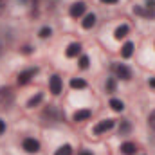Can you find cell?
<instances>
[{"instance_id":"cell-1","label":"cell","mask_w":155,"mask_h":155,"mask_svg":"<svg viewBox=\"0 0 155 155\" xmlns=\"http://www.w3.org/2000/svg\"><path fill=\"white\" fill-rule=\"evenodd\" d=\"M13 99H15V94H13V90L9 88V87H2L0 88V107H11V103H13Z\"/></svg>"},{"instance_id":"cell-2","label":"cell","mask_w":155,"mask_h":155,"mask_svg":"<svg viewBox=\"0 0 155 155\" xmlns=\"http://www.w3.org/2000/svg\"><path fill=\"white\" fill-rule=\"evenodd\" d=\"M114 124H116V121H114V119L99 121V123L94 126V134H105V132H108L110 128H114Z\"/></svg>"},{"instance_id":"cell-3","label":"cell","mask_w":155,"mask_h":155,"mask_svg":"<svg viewBox=\"0 0 155 155\" xmlns=\"http://www.w3.org/2000/svg\"><path fill=\"white\" fill-rule=\"evenodd\" d=\"M114 71H116L117 78H121V79H124V81H128V79L132 78V71H130L126 65H123V63H117L116 67H114Z\"/></svg>"},{"instance_id":"cell-4","label":"cell","mask_w":155,"mask_h":155,"mask_svg":"<svg viewBox=\"0 0 155 155\" xmlns=\"http://www.w3.org/2000/svg\"><path fill=\"white\" fill-rule=\"evenodd\" d=\"M24 150L29 152V153H36V152L40 150V143L36 141V139L27 137V139H24Z\"/></svg>"},{"instance_id":"cell-5","label":"cell","mask_w":155,"mask_h":155,"mask_svg":"<svg viewBox=\"0 0 155 155\" xmlns=\"http://www.w3.org/2000/svg\"><path fill=\"white\" fill-rule=\"evenodd\" d=\"M85 7H87V5H85L83 2H76V4L71 5V11H69V13H71L72 18H79V16L85 13Z\"/></svg>"},{"instance_id":"cell-6","label":"cell","mask_w":155,"mask_h":155,"mask_svg":"<svg viewBox=\"0 0 155 155\" xmlns=\"http://www.w3.org/2000/svg\"><path fill=\"white\" fill-rule=\"evenodd\" d=\"M49 87H51V92H52L54 96H58V94L61 92V78L60 76H52L51 78V81H49Z\"/></svg>"},{"instance_id":"cell-7","label":"cell","mask_w":155,"mask_h":155,"mask_svg":"<svg viewBox=\"0 0 155 155\" xmlns=\"http://www.w3.org/2000/svg\"><path fill=\"white\" fill-rule=\"evenodd\" d=\"M36 74V69H27V71H24V72H20L18 74V83L20 85H25V83H29L31 81V78Z\"/></svg>"},{"instance_id":"cell-8","label":"cell","mask_w":155,"mask_h":155,"mask_svg":"<svg viewBox=\"0 0 155 155\" xmlns=\"http://www.w3.org/2000/svg\"><path fill=\"white\" fill-rule=\"evenodd\" d=\"M135 152H137V148H135L134 143H124V144H121V153L123 155H134Z\"/></svg>"},{"instance_id":"cell-9","label":"cell","mask_w":155,"mask_h":155,"mask_svg":"<svg viewBox=\"0 0 155 155\" xmlns=\"http://www.w3.org/2000/svg\"><path fill=\"white\" fill-rule=\"evenodd\" d=\"M132 52H134V43H132V41H126V43L123 45V49H121V56H123V58H130Z\"/></svg>"},{"instance_id":"cell-10","label":"cell","mask_w":155,"mask_h":155,"mask_svg":"<svg viewBox=\"0 0 155 155\" xmlns=\"http://www.w3.org/2000/svg\"><path fill=\"white\" fill-rule=\"evenodd\" d=\"M79 51H81V45H79V43H71L69 49H67V56H69V58H74V56L79 54Z\"/></svg>"},{"instance_id":"cell-11","label":"cell","mask_w":155,"mask_h":155,"mask_svg":"<svg viewBox=\"0 0 155 155\" xmlns=\"http://www.w3.org/2000/svg\"><path fill=\"white\" fill-rule=\"evenodd\" d=\"M128 31H130V29H128V25H124V24H123V25H119V27L116 29L114 36H116V40H121V38H124V36L128 35Z\"/></svg>"},{"instance_id":"cell-12","label":"cell","mask_w":155,"mask_h":155,"mask_svg":"<svg viewBox=\"0 0 155 155\" xmlns=\"http://www.w3.org/2000/svg\"><path fill=\"white\" fill-rule=\"evenodd\" d=\"M88 117H90V110H78L76 114H74V117H72V119H74V121H87V119H88Z\"/></svg>"},{"instance_id":"cell-13","label":"cell","mask_w":155,"mask_h":155,"mask_svg":"<svg viewBox=\"0 0 155 155\" xmlns=\"http://www.w3.org/2000/svg\"><path fill=\"white\" fill-rule=\"evenodd\" d=\"M94 24H96V16L94 15H87L85 20H83V27L85 29H90V27H94Z\"/></svg>"},{"instance_id":"cell-14","label":"cell","mask_w":155,"mask_h":155,"mask_svg":"<svg viewBox=\"0 0 155 155\" xmlns=\"http://www.w3.org/2000/svg\"><path fill=\"white\" fill-rule=\"evenodd\" d=\"M41 99H43V96H41V94H36V96H33V97L27 101V107H29V108H35L36 105H40V103H41Z\"/></svg>"},{"instance_id":"cell-15","label":"cell","mask_w":155,"mask_h":155,"mask_svg":"<svg viewBox=\"0 0 155 155\" xmlns=\"http://www.w3.org/2000/svg\"><path fill=\"white\" fill-rule=\"evenodd\" d=\"M71 153H72L71 144H63V146H60V148L56 150V153H54V155H71Z\"/></svg>"},{"instance_id":"cell-16","label":"cell","mask_w":155,"mask_h":155,"mask_svg":"<svg viewBox=\"0 0 155 155\" xmlns=\"http://www.w3.org/2000/svg\"><path fill=\"white\" fill-rule=\"evenodd\" d=\"M71 87H72V88H85L87 83H85L83 79H79V78H74V79H71Z\"/></svg>"},{"instance_id":"cell-17","label":"cell","mask_w":155,"mask_h":155,"mask_svg":"<svg viewBox=\"0 0 155 155\" xmlns=\"http://www.w3.org/2000/svg\"><path fill=\"white\" fill-rule=\"evenodd\" d=\"M110 107H112V110H116V112H121V110L124 108L123 101H119V99H110Z\"/></svg>"},{"instance_id":"cell-18","label":"cell","mask_w":155,"mask_h":155,"mask_svg":"<svg viewBox=\"0 0 155 155\" xmlns=\"http://www.w3.org/2000/svg\"><path fill=\"white\" fill-rule=\"evenodd\" d=\"M128 132H130V124H128V121H123L121 126H119V134L123 135V134H128Z\"/></svg>"},{"instance_id":"cell-19","label":"cell","mask_w":155,"mask_h":155,"mask_svg":"<svg viewBox=\"0 0 155 155\" xmlns=\"http://www.w3.org/2000/svg\"><path fill=\"white\" fill-rule=\"evenodd\" d=\"M49 36H51V29L49 27H43L40 31V38H49Z\"/></svg>"},{"instance_id":"cell-20","label":"cell","mask_w":155,"mask_h":155,"mask_svg":"<svg viewBox=\"0 0 155 155\" xmlns=\"http://www.w3.org/2000/svg\"><path fill=\"white\" fill-rule=\"evenodd\" d=\"M79 67H81V69H87V67H88V58H87V56H81V58H79Z\"/></svg>"},{"instance_id":"cell-21","label":"cell","mask_w":155,"mask_h":155,"mask_svg":"<svg viewBox=\"0 0 155 155\" xmlns=\"http://www.w3.org/2000/svg\"><path fill=\"white\" fill-rule=\"evenodd\" d=\"M107 88H108L110 92H114V90H116V81H114V79H108V81H107Z\"/></svg>"},{"instance_id":"cell-22","label":"cell","mask_w":155,"mask_h":155,"mask_svg":"<svg viewBox=\"0 0 155 155\" xmlns=\"http://www.w3.org/2000/svg\"><path fill=\"white\" fill-rule=\"evenodd\" d=\"M148 121H150V126H152V128L155 130V110L152 112V114H150V117H148Z\"/></svg>"},{"instance_id":"cell-23","label":"cell","mask_w":155,"mask_h":155,"mask_svg":"<svg viewBox=\"0 0 155 155\" xmlns=\"http://www.w3.org/2000/svg\"><path fill=\"white\" fill-rule=\"evenodd\" d=\"M4 130H5V124H4V121H0V135L4 134Z\"/></svg>"},{"instance_id":"cell-24","label":"cell","mask_w":155,"mask_h":155,"mask_svg":"<svg viewBox=\"0 0 155 155\" xmlns=\"http://www.w3.org/2000/svg\"><path fill=\"white\" fill-rule=\"evenodd\" d=\"M103 4H117V0H101Z\"/></svg>"},{"instance_id":"cell-25","label":"cell","mask_w":155,"mask_h":155,"mask_svg":"<svg viewBox=\"0 0 155 155\" xmlns=\"http://www.w3.org/2000/svg\"><path fill=\"white\" fill-rule=\"evenodd\" d=\"M150 87H153V88H155V78H152V79H150Z\"/></svg>"},{"instance_id":"cell-26","label":"cell","mask_w":155,"mask_h":155,"mask_svg":"<svg viewBox=\"0 0 155 155\" xmlns=\"http://www.w3.org/2000/svg\"><path fill=\"white\" fill-rule=\"evenodd\" d=\"M79 155H92V153H90V152H85V150H83V152H79Z\"/></svg>"}]
</instances>
